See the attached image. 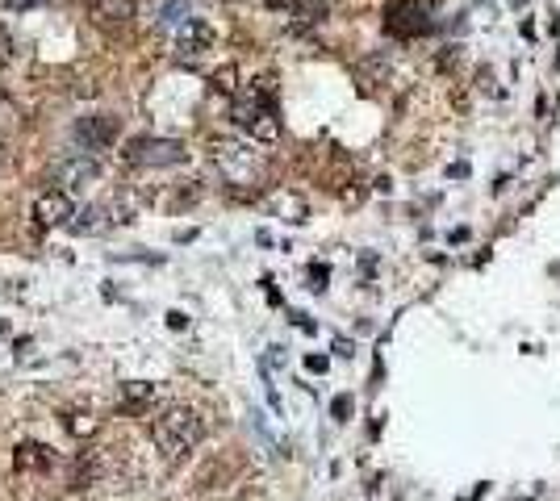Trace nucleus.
Instances as JSON below:
<instances>
[{"mask_svg": "<svg viewBox=\"0 0 560 501\" xmlns=\"http://www.w3.org/2000/svg\"><path fill=\"white\" fill-rule=\"evenodd\" d=\"M235 126L247 130V138L255 142H276L280 138V113H276V84L268 76H260L255 84H247L243 97H235Z\"/></svg>", "mask_w": 560, "mask_h": 501, "instance_id": "1", "label": "nucleus"}, {"mask_svg": "<svg viewBox=\"0 0 560 501\" xmlns=\"http://www.w3.org/2000/svg\"><path fill=\"white\" fill-rule=\"evenodd\" d=\"M151 439L163 451V460H184L205 439V422L197 410H189V405H168V410L151 422Z\"/></svg>", "mask_w": 560, "mask_h": 501, "instance_id": "2", "label": "nucleus"}, {"mask_svg": "<svg viewBox=\"0 0 560 501\" xmlns=\"http://www.w3.org/2000/svg\"><path fill=\"white\" fill-rule=\"evenodd\" d=\"M209 163L222 172L230 184H255L264 176V155L243 138H214L209 142Z\"/></svg>", "mask_w": 560, "mask_h": 501, "instance_id": "3", "label": "nucleus"}, {"mask_svg": "<svg viewBox=\"0 0 560 501\" xmlns=\"http://www.w3.org/2000/svg\"><path fill=\"white\" fill-rule=\"evenodd\" d=\"M126 163L130 167H172V163H184V142L180 138H151V134H143V138H130L126 142Z\"/></svg>", "mask_w": 560, "mask_h": 501, "instance_id": "4", "label": "nucleus"}, {"mask_svg": "<svg viewBox=\"0 0 560 501\" xmlns=\"http://www.w3.org/2000/svg\"><path fill=\"white\" fill-rule=\"evenodd\" d=\"M431 30V13L423 0H393V5H385V34L389 38H423Z\"/></svg>", "mask_w": 560, "mask_h": 501, "instance_id": "5", "label": "nucleus"}, {"mask_svg": "<svg viewBox=\"0 0 560 501\" xmlns=\"http://www.w3.org/2000/svg\"><path fill=\"white\" fill-rule=\"evenodd\" d=\"M214 26H209L205 17H189V21H180V30H176V59L180 63H197L205 51H214Z\"/></svg>", "mask_w": 560, "mask_h": 501, "instance_id": "6", "label": "nucleus"}, {"mask_svg": "<svg viewBox=\"0 0 560 501\" xmlns=\"http://www.w3.org/2000/svg\"><path fill=\"white\" fill-rule=\"evenodd\" d=\"M76 142L84 151H109L113 142H118V134H122V122L118 117H109V113H88V117H80L76 122Z\"/></svg>", "mask_w": 560, "mask_h": 501, "instance_id": "7", "label": "nucleus"}, {"mask_svg": "<svg viewBox=\"0 0 560 501\" xmlns=\"http://www.w3.org/2000/svg\"><path fill=\"white\" fill-rule=\"evenodd\" d=\"M97 180H101V163L92 155H72L55 167V184L63 188V193H80V188L97 184Z\"/></svg>", "mask_w": 560, "mask_h": 501, "instance_id": "8", "label": "nucleus"}, {"mask_svg": "<svg viewBox=\"0 0 560 501\" xmlns=\"http://www.w3.org/2000/svg\"><path fill=\"white\" fill-rule=\"evenodd\" d=\"M88 17H92V26L97 30L122 34L130 26V17H134V5L130 0H88Z\"/></svg>", "mask_w": 560, "mask_h": 501, "instance_id": "9", "label": "nucleus"}, {"mask_svg": "<svg viewBox=\"0 0 560 501\" xmlns=\"http://www.w3.org/2000/svg\"><path fill=\"white\" fill-rule=\"evenodd\" d=\"M34 218H38V226H67L76 218L72 193H63V188H55V193H42L34 201Z\"/></svg>", "mask_w": 560, "mask_h": 501, "instance_id": "10", "label": "nucleus"}, {"mask_svg": "<svg viewBox=\"0 0 560 501\" xmlns=\"http://www.w3.org/2000/svg\"><path fill=\"white\" fill-rule=\"evenodd\" d=\"M51 464H55V456H51V447H42V443H21L13 451V468L17 472H46Z\"/></svg>", "mask_w": 560, "mask_h": 501, "instance_id": "11", "label": "nucleus"}, {"mask_svg": "<svg viewBox=\"0 0 560 501\" xmlns=\"http://www.w3.org/2000/svg\"><path fill=\"white\" fill-rule=\"evenodd\" d=\"M155 405V385H147V380H126L122 385V410L126 414H147Z\"/></svg>", "mask_w": 560, "mask_h": 501, "instance_id": "12", "label": "nucleus"}, {"mask_svg": "<svg viewBox=\"0 0 560 501\" xmlns=\"http://www.w3.org/2000/svg\"><path fill=\"white\" fill-rule=\"evenodd\" d=\"M331 13V0H293V30H314Z\"/></svg>", "mask_w": 560, "mask_h": 501, "instance_id": "13", "label": "nucleus"}, {"mask_svg": "<svg viewBox=\"0 0 560 501\" xmlns=\"http://www.w3.org/2000/svg\"><path fill=\"white\" fill-rule=\"evenodd\" d=\"M105 213H109L105 205H88V209H80L67 226H72L76 234H97V230H105Z\"/></svg>", "mask_w": 560, "mask_h": 501, "instance_id": "14", "label": "nucleus"}, {"mask_svg": "<svg viewBox=\"0 0 560 501\" xmlns=\"http://www.w3.org/2000/svg\"><path fill=\"white\" fill-rule=\"evenodd\" d=\"M63 422H67V431H72L76 439H92V435L101 431V418H92L88 410H72V414H67Z\"/></svg>", "mask_w": 560, "mask_h": 501, "instance_id": "15", "label": "nucleus"}, {"mask_svg": "<svg viewBox=\"0 0 560 501\" xmlns=\"http://www.w3.org/2000/svg\"><path fill=\"white\" fill-rule=\"evenodd\" d=\"M235 80H239V71H235V67H222L218 76H214V88H218V92H226V97H235V88H239Z\"/></svg>", "mask_w": 560, "mask_h": 501, "instance_id": "16", "label": "nucleus"}, {"mask_svg": "<svg viewBox=\"0 0 560 501\" xmlns=\"http://www.w3.org/2000/svg\"><path fill=\"white\" fill-rule=\"evenodd\" d=\"M13 59H17V42H13L5 30H0V67L13 63Z\"/></svg>", "mask_w": 560, "mask_h": 501, "instance_id": "17", "label": "nucleus"}, {"mask_svg": "<svg viewBox=\"0 0 560 501\" xmlns=\"http://www.w3.org/2000/svg\"><path fill=\"white\" fill-rule=\"evenodd\" d=\"M331 410H335V418H339V422H347V414H352V397H335Z\"/></svg>", "mask_w": 560, "mask_h": 501, "instance_id": "18", "label": "nucleus"}, {"mask_svg": "<svg viewBox=\"0 0 560 501\" xmlns=\"http://www.w3.org/2000/svg\"><path fill=\"white\" fill-rule=\"evenodd\" d=\"M310 289H326V268H310Z\"/></svg>", "mask_w": 560, "mask_h": 501, "instance_id": "19", "label": "nucleus"}, {"mask_svg": "<svg viewBox=\"0 0 560 501\" xmlns=\"http://www.w3.org/2000/svg\"><path fill=\"white\" fill-rule=\"evenodd\" d=\"M306 368H310V372H326V360H322V355H310Z\"/></svg>", "mask_w": 560, "mask_h": 501, "instance_id": "20", "label": "nucleus"}, {"mask_svg": "<svg viewBox=\"0 0 560 501\" xmlns=\"http://www.w3.org/2000/svg\"><path fill=\"white\" fill-rule=\"evenodd\" d=\"M168 326L172 330H184V326H189V318H184V314H168Z\"/></svg>", "mask_w": 560, "mask_h": 501, "instance_id": "21", "label": "nucleus"}, {"mask_svg": "<svg viewBox=\"0 0 560 501\" xmlns=\"http://www.w3.org/2000/svg\"><path fill=\"white\" fill-rule=\"evenodd\" d=\"M264 5H268V9H280V5H285V0H264Z\"/></svg>", "mask_w": 560, "mask_h": 501, "instance_id": "22", "label": "nucleus"}, {"mask_svg": "<svg viewBox=\"0 0 560 501\" xmlns=\"http://www.w3.org/2000/svg\"><path fill=\"white\" fill-rule=\"evenodd\" d=\"M0 163H5V147H0Z\"/></svg>", "mask_w": 560, "mask_h": 501, "instance_id": "23", "label": "nucleus"}, {"mask_svg": "<svg viewBox=\"0 0 560 501\" xmlns=\"http://www.w3.org/2000/svg\"><path fill=\"white\" fill-rule=\"evenodd\" d=\"M230 5H239V0H230Z\"/></svg>", "mask_w": 560, "mask_h": 501, "instance_id": "24", "label": "nucleus"}]
</instances>
